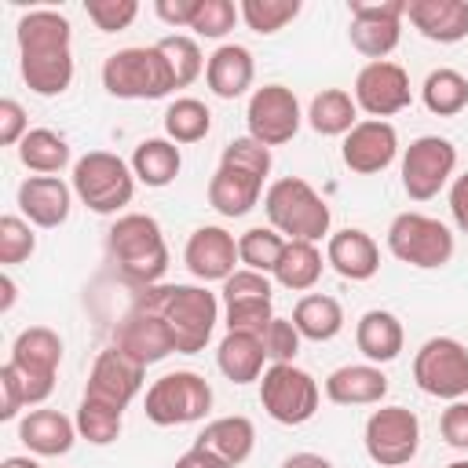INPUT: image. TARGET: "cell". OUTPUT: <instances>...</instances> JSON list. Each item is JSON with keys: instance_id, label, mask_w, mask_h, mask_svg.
<instances>
[{"instance_id": "2", "label": "cell", "mask_w": 468, "mask_h": 468, "mask_svg": "<svg viewBox=\"0 0 468 468\" xmlns=\"http://www.w3.org/2000/svg\"><path fill=\"white\" fill-rule=\"evenodd\" d=\"M18 66L33 95H62L73 84V26L62 11L37 7L18 18Z\"/></svg>"}, {"instance_id": "50", "label": "cell", "mask_w": 468, "mask_h": 468, "mask_svg": "<svg viewBox=\"0 0 468 468\" xmlns=\"http://www.w3.org/2000/svg\"><path fill=\"white\" fill-rule=\"evenodd\" d=\"M201 0H154V15L165 22V26H186L194 22Z\"/></svg>"}, {"instance_id": "11", "label": "cell", "mask_w": 468, "mask_h": 468, "mask_svg": "<svg viewBox=\"0 0 468 468\" xmlns=\"http://www.w3.org/2000/svg\"><path fill=\"white\" fill-rule=\"evenodd\" d=\"M146 420L157 428L194 424L212 410V384L194 369H176L146 388Z\"/></svg>"}, {"instance_id": "35", "label": "cell", "mask_w": 468, "mask_h": 468, "mask_svg": "<svg viewBox=\"0 0 468 468\" xmlns=\"http://www.w3.org/2000/svg\"><path fill=\"white\" fill-rule=\"evenodd\" d=\"M322 252L314 241H285V252L274 267V282L282 289H292V292H307L318 285L322 278Z\"/></svg>"}, {"instance_id": "52", "label": "cell", "mask_w": 468, "mask_h": 468, "mask_svg": "<svg viewBox=\"0 0 468 468\" xmlns=\"http://www.w3.org/2000/svg\"><path fill=\"white\" fill-rule=\"evenodd\" d=\"M176 468H227L216 453H208V450H201V446H190L179 461H176Z\"/></svg>"}, {"instance_id": "23", "label": "cell", "mask_w": 468, "mask_h": 468, "mask_svg": "<svg viewBox=\"0 0 468 468\" xmlns=\"http://www.w3.org/2000/svg\"><path fill=\"white\" fill-rule=\"evenodd\" d=\"M18 208L33 227H62L73 208V186H66L58 176H29L18 186Z\"/></svg>"}, {"instance_id": "6", "label": "cell", "mask_w": 468, "mask_h": 468, "mask_svg": "<svg viewBox=\"0 0 468 468\" xmlns=\"http://www.w3.org/2000/svg\"><path fill=\"white\" fill-rule=\"evenodd\" d=\"M102 88L113 99H165L176 91V77L157 44L150 48H121L102 62Z\"/></svg>"}, {"instance_id": "17", "label": "cell", "mask_w": 468, "mask_h": 468, "mask_svg": "<svg viewBox=\"0 0 468 468\" xmlns=\"http://www.w3.org/2000/svg\"><path fill=\"white\" fill-rule=\"evenodd\" d=\"M402 18H406V0H384V4H366L351 0V48L366 55L369 62H384L402 40Z\"/></svg>"}, {"instance_id": "10", "label": "cell", "mask_w": 468, "mask_h": 468, "mask_svg": "<svg viewBox=\"0 0 468 468\" xmlns=\"http://www.w3.org/2000/svg\"><path fill=\"white\" fill-rule=\"evenodd\" d=\"M322 402V388L318 380L300 369L296 362H271L260 377V406L267 410L271 420L278 424H307L318 413Z\"/></svg>"}, {"instance_id": "1", "label": "cell", "mask_w": 468, "mask_h": 468, "mask_svg": "<svg viewBox=\"0 0 468 468\" xmlns=\"http://www.w3.org/2000/svg\"><path fill=\"white\" fill-rule=\"evenodd\" d=\"M143 373L146 369L139 362H132L124 351H117L113 344L106 351H99V358H95V366L88 373L77 417H73L77 420V435L88 439L91 446L117 442L121 424H124V410L143 388Z\"/></svg>"}, {"instance_id": "34", "label": "cell", "mask_w": 468, "mask_h": 468, "mask_svg": "<svg viewBox=\"0 0 468 468\" xmlns=\"http://www.w3.org/2000/svg\"><path fill=\"white\" fill-rule=\"evenodd\" d=\"M307 124L318 132V135H329V139H344L355 124H358V106H355V95L344 91V88H325L311 99L307 106Z\"/></svg>"}, {"instance_id": "43", "label": "cell", "mask_w": 468, "mask_h": 468, "mask_svg": "<svg viewBox=\"0 0 468 468\" xmlns=\"http://www.w3.org/2000/svg\"><path fill=\"white\" fill-rule=\"evenodd\" d=\"M238 18H241L238 4H230V0H201V7H197V15H194L190 29H194L197 37H205V40H219V37H227V33L234 29Z\"/></svg>"}, {"instance_id": "19", "label": "cell", "mask_w": 468, "mask_h": 468, "mask_svg": "<svg viewBox=\"0 0 468 468\" xmlns=\"http://www.w3.org/2000/svg\"><path fill=\"white\" fill-rule=\"evenodd\" d=\"M355 106L362 113H369L373 121L395 117L399 110H406L413 102V88H410V73L399 62H366L355 77Z\"/></svg>"}, {"instance_id": "47", "label": "cell", "mask_w": 468, "mask_h": 468, "mask_svg": "<svg viewBox=\"0 0 468 468\" xmlns=\"http://www.w3.org/2000/svg\"><path fill=\"white\" fill-rule=\"evenodd\" d=\"M439 431H442L446 446H453V450H468V402H464V399H457V402H450V406L442 410V417H439Z\"/></svg>"}, {"instance_id": "12", "label": "cell", "mask_w": 468, "mask_h": 468, "mask_svg": "<svg viewBox=\"0 0 468 468\" xmlns=\"http://www.w3.org/2000/svg\"><path fill=\"white\" fill-rule=\"evenodd\" d=\"M413 380L424 395L457 402L468 395V347L453 336H431L413 355Z\"/></svg>"}, {"instance_id": "45", "label": "cell", "mask_w": 468, "mask_h": 468, "mask_svg": "<svg viewBox=\"0 0 468 468\" xmlns=\"http://www.w3.org/2000/svg\"><path fill=\"white\" fill-rule=\"evenodd\" d=\"M84 11L95 22V29L117 33V29H128L135 22L139 4L135 0H84Z\"/></svg>"}, {"instance_id": "55", "label": "cell", "mask_w": 468, "mask_h": 468, "mask_svg": "<svg viewBox=\"0 0 468 468\" xmlns=\"http://www.w3.org/2000/svg\"><path fill=\"white\" fill-rule=\"evenodd\" d=\"M0 468H40V464H37L33 457H18V453H15V457H4Z\"/></svg>"}, {"instance_id": "21", "label": "cell", "mask_w": 468, "mask_h": 468, "mask_svg": "<svg viewBox=\"0 0 468 468\" xmlns=\"http://www.w3.org/2000/svg\"><path fill=\"white\" fill-rule=\"evenodd\" d=\"M183 263L197 282H227L241 263L238 260V238L216 223H205L186 238Z\"/></svg>"}, {"instance_id": "18", "label": "cell", "mask_w": 468, "mask_h": 468, "mask_svg": "<svg viewBox=\"0 0 468 468\" xmlns=\"http://www.w3.org/2000/svg\"><path fill=\"white\" fill-rule=\"evenodd\" d=\"M113 347L124 351L132 362H139L146 369V366H154V362H161L176 351V336H172L161 311L135 300L128 307V314L113 325Z\"/></svg>"}, {"instance_id": "26", "label": "cell", "mask_w": 468, "mask_h": 468, "mask_svg": "<svg viewBox=\"0 0 468 468\" xmlns=\"http://www.w3.org/2000/svg\"><path fill=\"white\" fill-rule=\"evenodd\" d=\"M18 442L37 457H62L77 442V420L62 410H29L18 420Z\"/></svg>"}, {"instance_id": "22", "label": "cell", "mask_w": 468, "mask_h": 468, "mask_svg": "<svg viewBox=\"0 0 468 468\" xmlns=\"http://www.w3.org/2000/svg\"><path fill=\"white\" fill-rule=\"evenodd\" d=\"M263 179H267L263 172L219 157V165H216V172H212V179H208V205H212L219 216H227V219L249 216V212L260 205Z\"/></svg>"}, {"instance_id": "44", "label": "cell", "mask_w": 468, "mask_h": 468, "mask_svg": "<svg viewBox=\"0 0 468 468\" xmlns=\"http://www.w3.org/2000/svg\"><path fill=\"white\" fill-rule=\"evenodd\" d=\"M263 340V351H267V362H296V351H300V329L292 325V318H271L267 329L260 333Z\"/></svg>"}, {"instance_id": "29", "label": "cell", "mask_w": 468, "mask_h": 468, "mask_svg": "<svg viewBox=\"0 0 468 468\" xmlns=\"http://www.w3.org/2000/svg\"><path fill=\"white\" fill-rule=\"evenodd\" d=\"M194 446L216 453L227 468H238L252 457V446H256V424L241 413H230V417H216L205 424V431L194 439Z\"/></svg>"}, {"instance_id": "4", "label": "cell", "mask_w": 468, "mask_h": 468, "mask_svg": "<svg viewBox=\"0 0 468 468\" xmlns=\"http://www.w3.org/2000/svg\"><path fill=\"white\" fill-rule=\"evenodd\" d=\"M110 260L117 263L121 278L135 289H150L168 271V245L161 234V223L146 212H124L106 234Z\"/></svg>"}, {"instance_id": "16", "label": "cell", "mask_w": 468, "mask_h": 468, "mask_svg": "<svg viewBox=\"0 0 468 468\" xmlns=\"http://www.w3.org/2000/svg\"><path fill=\"white\" fill-rule=\"evenodd\" d=\"M300 99L292 88L285 84H263L249 95V106H245V124H249V135L263 146H282L289 143L296 132H300Z\"/></svg>"}, {"instance_id": "48", "label": "cell", "mask_w": 468, "mask_h": 468, "mask_svg": "<svg viewBox=\"0 0 468 468\" xmlns=\"http://www.w3.org/2000/svg\"><path fill=\"white\" fill-rule=\"evenodd\" d=\"M29 124H26V110L18 99H0V143L4 146H18L26 139Z\"/></svg>"}, {"instance_id": "9", "label": "cell", "mask_w": 468, "mask_h": 468, "mask_svg": "<svg viewBox=\"0 0 468 468\" xmlns=\"http://www.w3.org/2000/svg\"><path fill=\"white\" fill-rule=\"evenodd\" d=\"M453 249H457L453 230L435 216L399 212L388 223V252L399 263H410V267H420V271H435V267H446L453 260Z\"/></svg>"}, {"instance_id": "3", "label": "cell", "mask_w": 468, "mask_h": 468, "mask_svg": "<svg viewBox=\"0 0 468 468\" xmlns=\"http://www.w3.org/2000/svg\"><path fill=\"white\" fill-rule=\"evenodd\" d=\"M135 300L161 311L172 336L176 355H197L212 340V329L219 322V300L205 285H150L139 289Z\"/></svg>"}, {"instance_id": "5", "label": "cell", "mask_w": 468, "mask_h": 468, "mask_svg": "<svg viewBox=\"0 0 468 468\" xmlns=\"http://www.w3.org/2000/svg\"><path fill=\"white\" fill-rule=\"evenodd\" d=\"M263 212L285 241H322L333 223L325 197L300 176L274 179L263 194Z\"/></svg>"}, {"instance_id": "20", "label": "cell", "mask_w": 468, "mask_h": 468, "mask_svg": "<svg viewBox=\"0 0 468 468\" xmlns=\"http://www.w3.org/2000/svg\"><path fill=\"white\" fill-rule=\"evenodd\" d=\"M399 154V132L391 121H358L344 143H340V157L355 176H377L384 172Z\"/></svg>"}, {"instance_id": "32", "label": "cell", "mask_w": 468, "mask_h": 468, "mask_svg": "<svg viewBox=\"0 0 468 468\" xmlns=\"http://www.w3.org/2000/svg\"><path fill=\"white\" fill-rule=\"evenodd\" d=\"M292 325L300 329L303 340L325 344V340L340 336V329H344V307H340L336 296L307 292V296H300L296 307H292Z\"/></svg>"}, {"instance_id": "28", "label": "cell", "mask_w": 468, "mask_h": 468, "mask_svg": "<svg viewBox=\"0 0 468 468\" xmlns=\"http://www.w3.org/2000/svg\"><path fill=\"white\" fill-rule=\"evenodd\" d=\"M205 80L212 88L216 99H238L252 88L256 80V58L245 44H219L212 55H208V66H205Z\"/></svg>"}, {"instance_id": "27", "label": "cell", "mask_w": 468, "mask_h": 468, "mask_svg": "<svg viewBox=\"0 0 468 468\" xmlns=\"http://www.w3.org/2000/svg\"><path fill=\"white\" fill-rule=\"evenodd\" d=\"M388 395V377L373 362H347L325 377V399L336 406H380Z\"/></svg>"}, {"instance_id": "13", "label": "cell", "mask_w": 468, "mask_h": 468, "mask_svg": "<svg viewBox=\"0 0 468 468\" xmlns=\"http://www.w3.org/2000/svg\"><path fill=\"white\" fill-rule=\"evenodd\" d=\"M362 442L373 464L380 468H402L420 450V420L406 406H380L369 413L362 428Z\"/></svg>"}, {"instance_id": "7", "label": "cell", "mask_w": 468, "mask_h": 468, "mask_svg": "<svg viewBox=\"0 0 468 468\" xmlns=\"http://www.w3.org/2000/svg\"><path fill=\"white\" fill-rule=\"evenodd\" d=\"M135 172L124 157L110 150H88L73 165V194L80 205H88L95 216H113L135 197Z\"/></svg>"}, {"instance_id": "15", "label": "cell", "mask_w": 468, "mask_h": 468, "mask_svg": "<svg viewBox=\"0 0 468 468\" xmlns=\"http://www.w3.org/2000/svg\"><path fill=\"white\" fill-rule=\"evenodd\" d=\"M271 278L260 274V271H234L227 282H223V325L227 333H263L267 322L274 318V307H271Z\"/></svg>"}, {"instance_id": "8", "label": "cell", "mask_w": 468, "mask_h": 468, "mask_svg": "<svg viewBox=\"0 0 468 468\" xmlns=\"http://www.w3.org/2000/svg\"><path fill=\"white\" fill-rule=\"evenodd\" d=\"M7 366L15 369V380L22 388L26 406H40L55 391V377L62 366V336L48 325H29L15 336Z\"/></svg>"}, {"instance_id": "30", "label": "cell", "mask_w": 468, "mask_h": 468, "mask_svg": "<svg viewBox=\"0 0 468 468\" xmlns=\"http://www.w3.org/2000/svg\"><path fill=\"white\" fill-rule=\"evenodd\" d=\"M355 344H358V351L366 355V362L384 366V362H395V358L402 355V347H406V329H402V322H399L391 311L373 307V311H366V314L358 318V325H355Z\"/></svg>"}, {"instance_id": "40", "label": "cell", "mask_w": 468, "mask_h": 468, "mask_svg": "<svg viewBox=\"0 0 468 468\" xmlns=\"http://www.w3.org/2000/svg\"><path fill=\"white\" fill-rule=\"evenodd\" d=\"M157 48H161V55L168 58V69H172V77H176V88H190V84L205 73V66H208L194 37L172 33V37H161Z\"/></svg>"}, {"instance_id": "24", "label": "cell", "mask_w": 468, "mask_h": 468, "mask_svg": "<svg viewBox=\"0 0 468 468\" xmlns=\"http://www.w3.org/2000/svg\"><path fill=\"white\" fill-rule=\"evenodd\" d=\"M325 263L347 278V282H369L377 271H380V249L377 241L358 230V227H344L336 234H329V245H325Z\"/></svg>"}, {"instance_id": "54", "label": "cell", "mask_w": 468, "mask_h": 468, "mask_svg": "<svg viewBox=\"0 0 468 468\" xmlns=\"http://www.w3.org/2000/svg\"><path fill=\"white\" fill-rule=\"evenodd\" d=\"M15 307V282H11V274H0V311L7 314Z\"/></svg>"}, {"instance_id": "14", "label": "cell", "mask_w": 468, "mask_h": 468, "mask_svg": "<svg viewBox=\"0 0 468 468\" xmlns=\"http://www.w3.org/2000/svg\"><path fill=\"white\" fill-rule=\"evenodd\" d=\"M457 172V146L442 135H420L402 154V190L413 201H431Z\"/></svg>"}, {"instance_id": "31", "label": "cell", "mask_w": 468, "mask_h": 468, "mask_svg": "<svg viewBox=\"0 0 468 468\" xmlns=\"http://www.w3.org/2000/svg\"><path fill=\"white\" fill-rule=\"evenodd\" d=\"M216 366L230 384H252L263 377L267 351L256 333H227L216 347Z\"/></svg>"}, {"instance_id": "49", "label": "cell", "mask_w": 468, "mask_h": 468, "mask_svg": "<svg viewBox=\"0 0 468 468\" xmlns=\"http://www.w3.org/2000/svg\"><path fill=\"white\" fill-rule=\"evenodd\" d=\"M22 410H26L22 388H18V380H15V369L4 362V366H0V420H15Z\"/></svg>"}, {"instance_id": "37", "label": "cell", "mask_w": 468, "mask_h": 468, "mask_svg": "<svg viewBox=\"0 0 468 468\" xmlns=\"http://www.w3.org/2000/svg\"><path fill=\"white\" fill-rule=\"evenodd\" d=\"M420 99H424L428 113H435V117H457L468 106V77L461 69L439 66V69H431L424 77Z\"/></svg>"}, {"instance_id": "51", "label": "cell", "mask_w": 468, "mask_h": 468, "mask_svg": "<svg viewBox=\"0 0 468 468\" xmlns=\"http://www.w3.org/2000/svg\"><path fill=\"white\" fill-rule=\"evenodd\" d=\"M450 216H453L457 230L468 234V172L453 176V183H450Z\"/></svg>"}, {"instance_id": "46", "label": "cell", "mask_w": 468, "mask_h": 468, "mask_svg": "<svg viewBox=\"0 0 468 468\" xmlns=\"http://www.w3.org/2000/svg\"><path fill=\"white\" fill-rule=\"evenodd\" d=\"M219 157H227V161H238V165H249V168H256V172L271 176V146L256 143L252 135L230 139V143L223 146V154H219Z\"/></svg>"}, {"instance_id": "56", "label": "cell", "mask_w": 468, "mask_h": 468, "mask_svg": "<svg viewBox=\"0 0 468 468\" xmlns=\"http://www.w3.org/2000/svg\"><path fill=\"white\" fill-rule=\"evenodd\" d=\"M446 468H468V461H464V457H461V461H450V464H446Z\"/></svg>"}, {"instance_id": "39", "label": "cell", "mask_w": 468, "mask_h": 468, "mask_svg": "<svg viewBox=\"0 0 468 468\" xmlns=\"http://www.w3.org/2000/svg\"><path fill=\"white\" fill-rule=\"evenodd\" d=\"M282 252H285V238H282L274 227H249V230L238 238V260H241L249 271L274 274Z\"/></svg>"}, {"instance_id": "25", "label": "cell", "mask_w": 468, "mask_h": 468, "mask_svg": "<svg viewBox=\"0 0 468 468\" xmlns=\"http://www.w3.org/2000/svg\"><path fill=\"white\" fill-rule=\"evenodd\" d=\"M406 18L435 44H457L468 37V0H406Z\"/></svg>"}, {"instance_id": "38", "label": "cell", "mask_w": 468, "mask_h": 468, "mask_svg": "<svg viewBox=\"0 0 468 468\" xmlns=\"http://www.w3.org/2000/svg\"><path fill=\"white\" fill-rule=\"evenodd\" d=\"M208 128H212V113H208V106L201 99L183 95L165 110V139H172L176 146L179 143L183 146L186 143H201L208 135Z\"/></svg>"}, {"instance_id": "41", "label": "cell", "mask_w": 468, "mask_h": 468, "mask_svg": "<svg viewBox=\"0 0 468 468\" xmlns=\"http://www.w3.org/2000/svg\"><path fill=\"white\" fill-rule=\"evenodd\" d=\"M238 11H241V22L252 33L271 37V33L285 29L300 15V0H241Z\"/></svg>"}, {"instance_id": "33", "label": "cell", "mask_w": 468, "mask_h": 468, "mask_svg": "<svg viewBox=\"0 0 468 468\" xmlns=\"http://www.w3.org/2000/svg\"><path fill=\"white\" fill-rule=\"evenodd\" d=\"M179 168H183V154H179V146H176L172 139H165V135L143 139V143L135 146V154H132V172H135V179L146 183V186H154V190L176 183Z\"/></svg>"}, {"instance_id": "36", "label": "cell", "mask_w": 468, "mask_h": 468, "mask_svg": "<svg viewBox=\"0 0 468 468\" xmlns=\"http://www.w3.org/2000/svg\"><path fill=\"white\" fill-rule=\"evenodd\" d=\"M18 161L37 176H55L69 165V143L55 128H29L18 143Z\"/></svg>"}, {"instance_id": "53", "label": "cell", "mask_w": 468, "mask_h": 468, "mask_svg": "<svg viewBox=\"0 0 468 468\" xmlns=\"http://www.w3.org/2000/svg\"><path fill=\"white\" fill-rule=\"evenodd\" d=\"M282 468H333V461L329 457H322V453H289L285 461H282Z\"/></svg>"}, {"instance_id": "42", "label": "cell", "mask_w": 468, "mask_h": 468, "mask_svg": "<svg viewBox=\"0 0 468 468\" xmlns=\"http://www.w3.org/2000/svg\"><path fill=\"white\" fill-rule=\"evenodd\" d=\"M37 252V234L26 216H0V263L15 267Z\"/></svg>"}]
</instances>
